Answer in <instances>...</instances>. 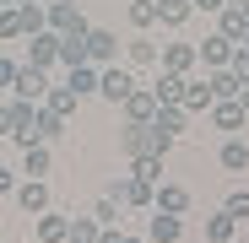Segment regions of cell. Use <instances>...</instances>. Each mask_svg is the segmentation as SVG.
I'll list each match as a JSON object with an SVG mask.
<instances>
[{
    "label": "cell",
    "instance_id": "48",
    "mask_svg": "<svg viewBox=\"0 0 249 243\" xmlns=\"http://www.w3.org/2000/svg\"><path fill=\"white\" fill-rule=\"evenodd\" d=\"M244 49H249V32H244Z\"/></svg>",
    "mask_w": 249,
    "mask_h": 243
},
{
    "label": "cell",
    "instance_id": "35",
    "mask_svg": "<svg viewBox=\"0 0 249 243\" xmlns=\"http://www.w3.org/2000/svg\"><path fill=\"white\" fill-rule=\"evenodd\" d=\"M222 211H228L233 222H249V189H233V194L222 200Z\"/></svg>",
    "mask_w": 249,
    "mask_h": 243
},
{
    "label": "cell",
    "instance_id": "34",
    "mask_svg": "<svg viewBox=\"0 0 249 243\" xmlns=\"http://www.w3.org/2000/svg\"><path fill=\"white\" fill-rule=\"evenodd\" d=\"M136 178H146V184H162V157H136V168H130Z\"/></svg>",
    "mask_w": 249,
    "mask_h": 243
},
{
    "label": "cell",
    "instance_id": "16",
    "mask_svg": "<svg viewBox=\"0 0 249 243\" xmlns=\"http://www.w3.org/2000/svg\"><path fill=\"white\" fill-rule=\"evenodd\" d=\"M152 125H157V130H168V135L179 141V130L190 125V108H184V103H157V119H152Z\"/></svg>",
    "mask_w": 249,
    "mask_h": 243
},
{
    "label": "cell",
    "instance_id": "6",
    "mask_svg": "<svg viewBox=\"0 0 249 243\" xmlns=\"http://www.w3.org/2000/svg\"><path fill=\"white\" fill-rule=\"evenodd\" d=\"M233 38L228 32H212V38H206V44H195V54H200V65L206 70H228V60H233Z\"/></svg>",
    "mask_w": 249,
    "mask_h": 243
},
{
    "label": "cell",
    "instance_id": "25",
    "mask_svg": "<svg viewBox=\"0 0 249 243\" xmlns=\"http://www.w3.org/2000/svg\"><path fill=\"white\" fill-rule=\"evenodd\" d=\"M65 87L81 97V92H98V65H76L71 76H65Z\"/></svg>",
    "mask_w": 249,
    "mask_h": 243
},
{
    "label": "cell",
    "instance_id": "2",
    "mask_svg": "<svg viewBox=\"0 0 249 243\" xmlns=\"http://www.w3.org/2000/svg\"><path fill=\"white\" fill-rule=\"evenodd\" d=\"M136 87H141V81L124 70V65H103V70H98V92H103L108 103H119V108L130 103V92H136Z\"/></svg>",
    "mask_w": 249,
    "mask_h": 243
},
{
    "label": "cell",
    "instance_id": "45",
    "mask_svg": "<svg viewBox=\"0 0 249 243\" xmlns=\"http://www.w3.org/2000/svg\"><path fill=\"white\" fill-rule=\"evenodd\" d=\"M0 157H6V135H0Z\"/></svg>",
    "mask_w": 249,
    "mask_h": 243
},
{
    "label": "cell",
    "instance_id": "24",
    "mask_svg": "<svg viewBox=\"0 0 249 243\" xmlns=\"http://www.w3.org/2000/svg\"><path fill=\"white\" fill-rule=\"evenodd\" d=\"M17 16H22V38H33V32L49 27V6H17Z\"/></svg>",
    "mask_w": 249,
    "mask_h": 243
},
{
    "label": "cell",
    "instance_id": "46",
    "mask_svg": "<svg viewBox=\"0 0 249 243\" xmlns=\"http://www.w3.org/2000/svg\"><path fill=\"white\" fill-rule=\"evenodd\" d=\"M0 6H17V0H0Z\"/></svg>",
    "mask_w": 249,
    "mask_h": 243
},
{
    "label": "cell",
    "instance_id": "3",
    "mask_svg": "<svg viewBox=\"0 0 249 243\" xmlns=\"http://www.w3.org/2000/svg\"><path fill=\"white\" fill-rule=\"evenodd\" d=\"M119 206H130V211H146L152 200H157V184H146V178H136V173H124V178H114V189H108Z\"/></svg>",
    "mask_w": 249,
    "mask_h": 243
},
{
    "label": "cell",
    "instance_id": "11",
    "mask_svg": "<svg viewBox=\"0 0 249 243\" xmlns=\"http://www.w3.org/2000/svg\"><path fill=\"white\" fill-rule=\"evenodd\" d=\"M119 151L130 157V162H136V157H157V151H152V125H124V135H119Z\"/></svg>",
    "mask_w": 249,
    "mask_h": 243
},
{
    "label": "cell",
    "instance_id": "33",
    "mask_svg": "<svg viewBox=\"0 0 249 243\" xmlns=\"http://www.w3.org/2000/svg\"><path fill=\"white\" fill-rule=\"evenodd\" d=\"M124 16H130V27H152V22H157V6H152V0H130Z\"/></svg>",
    "mask_w": 249,
    "mask_h": 243
},
{
    "label": "cell",
    "instance_id": "30",
    "mask_svg": "<svg viewBox=\"0 0 249 243\" xmlns=\"http://www.w3.org/2000/svg\"><path fill=\"white\" fill-rule=\"evenodd\" d=\"M233 232H238V222L222 211V216H212L206 222V243H233Z\"/></svg>",
    "mask_w": 249,
    "mask_h": 243
},
{
    "label": "cell",
    "instance_id": "40",
    "mask_svg": "<svg viewBox=\"0 0 249 243\" xmlns=\"http://www.w3.org/2000/svg\"><path fill=\"white\" fill-rule=\"evenodd\" d=\"M0 194H17V178H11V168H0Z\"/></svg>",
    "mask_w": 249,
    "mask_h": 243
},
{
    "label": "cell",
    "instance_id": "19",
    "mask_svg": "<svg viewBox=\"0 0 249 243\" xmlns=\"http://www.w3.org/2000/svg\"><path fill=\"white\" fill-rule=\"evenodd\" d=\"M22 173H27V178H44V173H49V141L22 146Z\"/></svg>",
    "mask_w": 249,
    "mask_h": 243
},
{
    "label": "cell",
    "instance_id": "14",
    "mask_svg": "<svg viewBox=\"0 0 249 243\" xmlns=\"http://www.w3.org/2000/svg\"><path fill=\"white\" fill-rule=\"evenodd\" d=\"M179 232H184V222L168 216V211H152V216H146V238H152V243H179Z\"/></svg>",
    "mask_w": 249,
    "mask_h": 243
},
{
    "label": "cell",
    "instance_id": "28",
    "mask_svg": "<svg viewBox=\"0 0 249 243\" xmlns=\"http://www.w3.org/2000/svg\"><path fill=\"white\" fill-rule=\"evenodd\" d=\"M98 238H103V227L92 216H71V238L65 243H98Z\"/></svg>",
    "mask_w": 249,
    "mask_h": 243
},
{
    "label": "cell",
    "instance_id": "31",
    "mask_svg": "<svg viewBox=\"0 0 249 243\" xmlns=\"http://www.w3.org/2000/svg\"><path fill=\"white\" fill-rule=\"evenodd\" d=\"M33 130H38V141H54V135L65 130V119H60L54 108H38V119H33Z\"/></svg>",
    "mask_w": 249,
    "mask_h": 243
},
{
    "label": "cell",
    "instance_id": "4",
    "mask_svg": "<svg viewBox=\"0 0 249 243\" xmlns=\"http://www.w3.org/2000/svg\"><path fill=\"white\" fill-rule=\"evenodd\" d=\"M87 65H119V32H108V27H92L87 32Z\"/></svg>",
    "mask_w": 249,
    "mask_h": 243
},
{
    "label": "cell",
    "instance_id": "26",
    "mask_svg": "<svg viewBox=\"0 0 249 243\" xmlns=\"http://www.w3.org/2000/svg\"><path fill=\"white\" fill-rule=\"evenodd\" d=\"M60 65H65V70L87 65V38H60Z\"/></svg>",
    "mask_w": 249,
    "mask_h": 243
},
{
    "label": "cell",
    "instance_id": "44",
    "mask_svg": "<svg viewBox=\"0 0 249 243\" xmlns=\"http://www.w3.org/2000/svg\"><path fill=\"white\" fill-rule=\"evenodd\" d=\"M17 6H49V0H17Z\"/></svg>",
    "mask_w": 249,
    "mask_h": 243
},
{
    "label": "cell",
    "instance_id": "43",
    "mask_svg": "<svg viewBox=\"0 0 249 243\" xmlns=\"http://www.w3.org/2000/svg\"><path fill=\"white\" fill-rule=\"evenodd\" d=\"M238 103H244V113H249V87H244V92H238Z\"/></svg>",
    "mask_w": 249,
    "mask_h": 243
},
{
    "label": "cell",
    "instance_id": "23",
    "mask_svg": "<svg viewBox=\"0 0 249 243\" xmlns=\"http://www.w3.org/2000/svg\"><path fill=\"white\" fill-rule=\"evenodd\" d=\"M190 11H195L190 0H162V6H157V22H162V27H184Z\"/></svg>",
    "mask_w": 249,
    "mask_h": 243
},
{
    "label": "cell",
    "instance_id": "47",
    "mask_svg": "<svg viewBox=\"0 0 249 243\" xmlns=\"http://www.w3.org/2000/svg\"><path fill=\"white\" fill-rule=\"evenodd\" d=\"M228 6H244V0H228Z\"/></svg>",
    "mask_w": 249,
    "mask_h": 243
},
{
    "label": "cell",
    "instance_id": "20",
    "mask_svg": "<svg viewBox=\"0 0 249 243\" xmlns=\"http://www.w3.org/2000/svg\"><path fill=\"white\" fill-rule=\"evenodd\" d=\"M124 60L141 70V65H157V60H162V49H157V38H130V44H124Z\"/></svg>",
    "mask_w": 249,
    "mask_h": 243
},
{
    "label": "cell",
    "instance_id": "32",
    "mask_svg": "<svg viewBox=\"0 0 249 243\" xmlns=\"http://www.w3.org/2000/svg\"><path fill=\"white\" fill-rule=\"evenodd\" d=\"M44 108H54L60 119H71V113H76V92H71V87H49V97H44Z\"/></svg>",
    "mask_w": 249,
    "mask_h": 243
},
{
    "label": "cell",
    "instance_id": "7",
    "mask_svg": "<svg viewBox=\"0 0 249 243\" xmlns=\"http://www.w3.org/2000/svg\"><path fill=\"white\" fill-rule=\"evenodd\" d=\"M17 206H22L27 216H44V211L54 206V200H49V184H44V178H22V184H17Z\"/></svg>",
    "mask_w": 249,
    "mask_h": 243
},
{
    "label": "cell",
    "instance_id": "1",
    "mask_svg": "<svg viewBox=\"0 0 249 243\" xmlns=\"http://www.w3.org/2000/svg\"><path fill=\"white\" fill-rule=\"evenodd\" d=\"M49 32H60V38H87L92 22L81 16V6H71V0H49Z\"/></svg>",
    "mask_w": 249,
    "mask_h": 243
},
{
    "label": "cell",
    "instance_id": "13",
    "mask_svg": "<svg viewBox=\"0 0 249 243\" xmlns=\"http://www.w3.org/2000/svg\"><path fill=\"white\" fill-rule=\"evenodd\" d=\"M124 119H130V125H152V119H157V97H152V87H136V92H130Z\"/></svg>",
    "mask_w": 249,
    "mask_h": 243
},
{
    "label": "cell",
    "instance_id": "36",
    "mask_svg": "<svg viewBox=\"0 0 249 243\" xmlns=\"http://www.w3.org/2000/svg\"><path fill=\"white\" fill-rule=\"evenodd\" d=\"M0 38H22V16H17V6H0Z\"/></svg>",
    "mask_w": 249,
    "mask_h": 243
},
{
    "label": "cell",
    "instance_id": "41",
    "mask_svg": "<svg viewBox=\"0 0 249 243\" xmlns=\"http://www.w3.org/2000/svg\"><path fill=\"white\" fill-rule=\"evenodd\" d=\"M190 6H195V11H222L228 0H190Z\"/></svg>",
    "mask_w": 249,
    "mask_h": 243
},
{
    "label": "cell",
    "instance_id": "49",
    "mask_svg": "<svg viewBox=\"0 0 249 243\" xmlns=\"http://www.w3.org/2000/svg\"><path fill=\"white\" fill-rule=\"evenodd\" d=\"M152 6H162V0H152Z\"/></svg>",
    "mask_w": 249,
    "mask_h": 243
},
{
    "label": "cell",
    "instance_id": "5",
    "mask_svg": "<svg viewBox=\"0 0 249 243\" xmlns=\"http://www.w3.org/2000/svg\"><path fill=\"white\" fill-rule=\"evenodd\" d=\"M11 87H17V97H22V103H38V97H49L54 81H49V70H44V65H22Z\"/></svg>",
    "mask_w": 249,
    "mask_h": 243
},
{
    "label": "cell",
    "instance_id": "21",
    "mask_svg": "<svg viewBox=\"0 0 249 243\" xmlns=\"http://www.w3.org/2000/svg\"><path fill=\"white\" fill-rule=\"evenodd\" d=\"M217 32H228L233 44H244V32H249V16H244L238 6H222V11H217Z\"/></svg>",
    "mask_w": 249,
    "mask_h": 243
},
{
    "label": "cell",
    "instance_id": "38",
    "mask_svg": "<svg viewBox=\"0 0 249 243\" xmlns=\"http://www.w3.org/2000/svg\"><path fill=\"white\" fill-rule=\"evenodd\" d=\"M98 243H146V238H136V232H114V227H108Z\"/></svg>",
    "mask_w": 249,
    "mask_h": 243
},
{
    "label": "cell",
    "instance_id": "39",
    "mask_svg": "<svg viewBox=\"0 0 249 243\" xmlns=\"http://www.w3.org/2000/svg\"><path fill=\"white\" fill-rule=\"evenodd\" d=\"M17 70H22L17 60H0V87H11V81H17Z\"/></svg>",
    "mask_w": 249,
    "mask_h": 243
},
{
    "label": "cell",
    "instance_id": "9",
    "mask_svg": "<svg viewBox=\"0 0 249 243\" xmlns=\"http://www.w3.org/2000/svg\"><path fill=\"white\" fill-rule=\"evenodd\" d=\"M54 60H60V32H49V27L33 32V44H27V65H44V70H49Z\"/></svg>",
    "mask_w": 249,
    "mask_h": 243
},
{
    "label": "cell",
    "instance_id": "29",
    "mask_svg": "<svg viewBox=\"0 0 249 243\" xmlns=\"http://www.w3.org/2000/svg\"><path fill=\"white\" fill-rule=\"evenodd\" d=\"M119 211H124V206H119V200H114V194H103V200H98V206H92V211H87V216H92V222H98V227H103V232H108V227H114V222H119Z\"/></svg>",
    "mask_w": 249,
    "mask_h": 243
},
{
    "label": "cell",
    "instance_id": "22",
    "mask_svg": "<svg viewBox=\"0 0 249 243\" xmlns=\"http://www.w3.org/2000/svg\"><path fill=\"white\" fill-rule=\"evenodd\" d=\"M212 103H217L212 81H190V76H184V108H190V113H200V108H212Z\"/></svg>",
    "mask_w": 249,
    "mask_h": 243
},
{
    "label": "cell",
    "instance_id": "8",
    "mask_svg": "<svg viewBox=\"0 0 249 243\" xmlns=\"http://www.w3.org/2000/svg\"><path fill=\"white\" fill-rule=\"evenodd\" d=\"M162 70H174V76H190L195 65H200V54H195V44H162V60H157Z\"/></svg>",
    "mask_w": 249,
    "mask_h": 243
},
{
    "label": "cell",
    "instance_id": "37",
    "mask_svg": "<svg viewBox=\"0 0 249 243\" xmlns=\"http://www.w3.org/2000/svg\"><path fill=\"white\" fill-rule=\"evenodd\" d=\"M228 70H233V76L244 81V87H249V49H244V44L233 49V60H228Z\"/></svg>",
    "mask_w": 249,
    "mask_h": 243
},
{
    "label": "cell",
    "instance_id": "12",
    "mask_svg": "<svg viewBox=\"0 0 249 243\" xmlns=\"http://www.w3.org/2000/svg\"><path fill=\"white\" fill-rule=\"evenodd\" d=\"M152 211L184 216V211H190V189H184V184H157V200H152Z\"/></svg>",
    "mask_w": 249,
    "mask_h": 243
},
{
    "label": "cell",
    "instance_id": "18",
    "mask_svg": "<svg viewBox=\"0 0 249 243\" xmlns=\"http://www.w3.org/2000/svg\"><path fill=\"white\" fill-rule=\"evenodd\" d=\"M152 97H157V103H184V76H174V70H157V81H152Z\"/></svg>",
    "mask_w": 249,
    "mask_h": 243
},
{
    "label": "cell",
    "instance_id": "17",
    "mask_svg": "<svg viewBox=\"0 0 249 243\" xmlns=\"http://www.w3.org/2000/svg\"><path fill=\"white\" fill-rule=\"evenodd\" d=\"M217 162H222V168L228 173H249V141H222V151H217Z\"/></svg>",
    "mask_w": 249,
    "mask_h": 243
},
{
    "label": "cell",
    "instance_id": "15",
    "mask_svg": "<svg viewBox=\"0 0 249 243\" xmlns=\"http://www.w3.org/2000/svg\"><path fill=\"white\" fill-rule=\"evenodd\" d=\"M65 238H71V216H60L49 206L44 216H38V243H65Z\"/></svg>",
    "mask_w": 249,
    "mask_h": 243
},
{
    "label": "cell",
    "instance_id": "42",
    "mask_svg": "<svg viewBox=\"0 0 249 243\" xmlns=\"http://www.w3.org/2000/svg\"><path fill=\"white\" fill-rule=\"evenodd\" d=\"M0 135H11V103H0Z\"/></svg>",
    "mask_w": 249,
    "mask_h": 243
},
{
    "label": "cell",
    "instance_id": "27",
    "mask_svg": "<svg viewBox=\"0 0 249 243\" xmlns=\"http://www.w3.org/2000/svg\"><path fill=\"white\" fill-rule=\"evenodd\" d=\"M206 81H212L217 97H238V92H244V81H238L233 70H206Z\"/></svg>",
    "mask_w": 249,
    "mask_h": 243
},
{
    "label": "cell",
    "instance_id": "10",
    "mask_svg": "<svg viewBox=\"0 0 249 243\" xmlns=\"http://www.w3.org/2000/svg\"><path fill=\"white\" fill-rule=\"evenodd\" d=\"M212 125H217V130H244L249 113H244L238 97H217V103H212Z\"/></svg>",
    "mask_w": 249,
    "mask_h": 243
}]
</instances>
